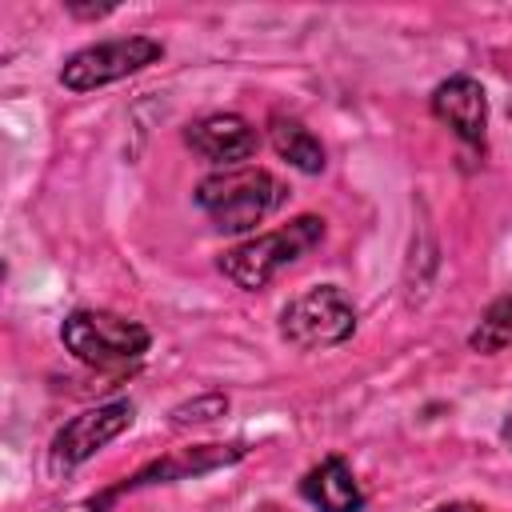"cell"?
Masks as SVG:
<instances>
[{"label": "cell", "instance_id": "cell-12", "mask_svg": "<svg viewBox=\"0 0 512 512\" xmlns=\"http://www.w3.org/2000/svg\"><path fill=\"white\" fill-rule=\"evenodd\" d=\"M224 408H228L224 396H200V400H192V404H180V408L172 412V424H176V428H184V424H204V420H212V416H224Z\"/></svg>", "mask_w": 512, "mask_h": 512}, {"label": "cell", "instance_id": "cell-11", "mask_svg": "<svg viewBox=\"0 0 512 512\" xmlns=\"http://www.w3.org/2000/svg\"><path fill=\"white\" fill-rule=\"evenodd\" d=\"M468 344H472L476 352H500V348L512 344V296H500V300H492V304L484 308V316H480V324L472 328Z\"/></svg>", "mask_w": 512, "mask_h": 512}, {"label": "cell", "instance_id": "cell-13", "mask_svg": "<svg viewBox=\"0 0 512 512\" xmlns=\"http://www.w3.org/2000/svg\"><path fill=\"white\" fill-rule=\"evenodd\" d=\"M432 512H480L476 504H468V500H452V504H436Z\"/></svg>", "mask_w": 512, "mask_h": 512}, {"label": "cell", "instance_id": "cell-8", "mask_svg": "<svg viewBox=\"0 0 512 512\" xmlns=\"http://www.w3.org/2000/svg\"><path fill=\"white\" fill-rule=\"evenodd\" d=\"M432 112L440 124H448L460 140L480 144L484 128H488V100L484 88L472 76H452L432 92Z\"/></svg>", "mask_w": 512, "mask_h": 512}, {"label": "cell", "instance_id": "cell-15", "mask_svg": "<svg viewBox=\"0 0 512 512\" xmlns=\"http://www.w3.org/2000/svg\"><path fill=\"white\" fill-rule=\"evenodd\" d=\"M256 512H280V508H276V504H264V508H256Z\"/></svg>", "mask_w": 512, "mask_h": 512}, {"label": "cell", "instance_id": "cell-7", "mask_svg": "<svg viewBox=\"0 0 512 512\" xmlns=\"http://www.w3.org/2000/svg\"><path fill=\"white\" fill-rule=\"evenodd\" d=\"M184 140L192 144V152H200L204 160L224 164V168H240V160H248L260 144L256 128L236 112H212V116L196 120L184 132Z\"/></svg>", "mask_w": 512, "mask_h": 512}, {"label": "cell", "instance_id": "cell-10", "mask_svg": "<svg viewBox=\"0 0 512 512\" xmlns=\"http://www.w3.org/2000/svg\"><path fill=\"white\" fill-rule=\"evenodd\" d=\"M268 140H272L276 156L288 160L292 168H300V172H320L324 168V144L312 136V128L304 120L276 112L268 120Z\"/></svg>", "mask_w": 512, "mask_h": 512}, {"label": "cell", "instance_id": "cell-2", "mask_svg": "<svg viewBox=\"0 0 512 512\" xmlns=\"http://www.w3.org/2000/svg\"><path fill=\"white\" fill-rule=\"evenodd\" d=\"M324 240V220L320 216H296L284 228H272L264 236H252L236 248H228L220 256V272L236 284V288H264L276 272H284L288 264H296L304 252H312Z\"/></svg>", "mask_w": 512, "mask_h": 512}, {"label": "cell", "instance_id": "cell-14", "mask_svg": "<svg viewBox=\"0 0 512 512\" xmlns=\"http://www.w3.org/2000/svg\"><path fill=\"white\" fill-rule=\"evenodd\" d=\"M500 436H504V444H508V448H512V412H508V416H504V428H500Z\"/></svg>", "mask_w": 512, "mask_h": 512}, {"label": "cell", "instance_id": "cell-3", "mask_svg": "<svg viewBox=\"0 0 512 512\" xmlns=\"http://www.w3.org/2000/svg\"><path fill=\"white\" fill-rule=\"evenodd\" d=\"M60 340L64 348L88 364V368H124V364H136L152 336L144 324L128 320V316H116V312H104V308H80L64 320L60 328Z\"/></svg>", "mask_w": 512, "mask_h": 512}, {"label": "cell", "instance_id": "cell-6", "mask_svg": "<svg viewBox=\"0 0 512 512\" xmlns=\"http://www.w3.org/2000/svg\"><path fill=\"white\" fill-rule=\"evenodd\" d=\"M132 424V404L128 400H112V404H96L80 416H72L56 440H52V468L68 472L76 464H84L92 452H100L108 440H116L124 428Z\"/></svg>", "mask_w": 512, "mask_h": 512}, {"label": "cell", "instance_id": "cell-9", "mask_svg": "<svg viewBox=\"0 0 512 512\" xmlns=\"http://www.w3.org/2000/svg\"><path fill=\"white\" fill-rule=\"evenodd\" d=\"M300 492L308 504H316L320 512H360L364 508V492L348 468L344 456H328L320 460L304 480H300Z\"/></svg>", "mask_w": 512, "mask_h": 512}, {"label": "cell", "instance_id": "cell-1", "mask_svg": "<svg viewBox=\"0 0 512 512\" xmlns=\"http://www.w3.org/2000/svg\"><path fill=\"white\" fill-rule=\"evenodd\" d=\"M284 200V184L268 168H224L200 180L196 204L220 232H248Z\"/></svg>", "mask_w": 512, "mask_h": 512}, {"label": "cell", "instance_id": "cell-4", "mask_svg": "<svg viewBox=\"0 0 512 512\" xmlns=\"http://www.w3.org/2000/svg\"><path fill=\"white\" fill-rule=\"evenodd\" d=\"M352 328H356V308H352L348 292L336 284L308 288L280 312V332L296 348H332V344L348 340Z\"/></svg>", "mask_w": 512, "mask_h": 512}, {"label": "cell", "instance_id": "cell-5", "mask_svg": "<svg viewBox=\"0 0 512 512\" xmlns=\"http://www.w3.org/2000/svg\"><path fill=\"white\" fill-rule=\"evenodd\" d=\"M164 56V44L152 36H120V40H104V44H88L80 52H72L60 68V84L72 92H88L112 80H124L148 64H156Z\"/></svg>", "mask_w": 512, "mask_h": 512}]
</instances>
